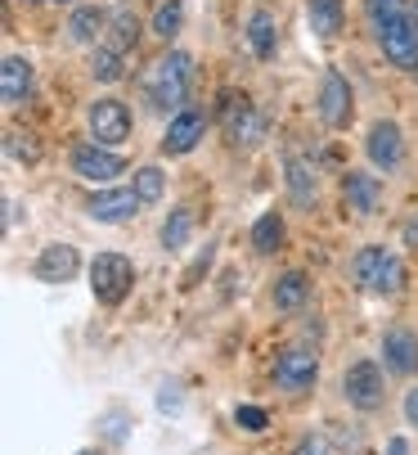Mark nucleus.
I'll return each instance as SVG.
<instances>
[{"instance_id":"4be33fe9","label":"nucleus","mask_w":418,"mask_h":455,"mask_svg":"<svg viewBox=\"0 0 418 455\" xmlns=\"http://www.w3.org/2000/svg\"><path fill=\"white\" fill-rule=\"evenodd\" d=\"M135 41H139V19H135V10H117L113 23H108V45L126 54V50H135Z\"/></svg>"},{"instance_id":"473e14b6","label":"nucleus","mask_w":418,"mask_h":455,"mask_svg":"<svg viewBox=\"0 0 418 455\" xmlns=\"http://www.w3.org/2000/svg\"><path fill=\"white\" fill-rule=\"evenodd\" d=\"M405 419L418 428V387H409V397H405Z\"/></svg>"},{"instance_id":"2f4dec72","label":"nucleus","mask_w":418,"mask_h":455,"mask_svg":"<svg viewBox=\"0 0 418 455\" xmlns=\"http://www.w3.org/2000/svg\"><path fill=\"white\" fill-rule=\"evenodd\" d=\"M293 455H328V446H324V442H319V437H302V442H297V451H293Z\"/></svg>"},{"instance_id":"ddd939ff","label":"nucleus","mask_w":418,"mask_h":455,"mask_svg":"<svg viewBox=\"0 0 418 455\" xmlns=\"http://www.w3.org/2000/svg\"><path fill=\"white\" fill-rule=\"evenodd\" d=\"M67 163H73V172H77L82 180H117V176L126 172V163H122L117 154L99 149V145H77Z\"/></svg>"},{"instance_id":"cd10ccee","label":"nucleus","mask_w":418,"mask_h":455,"mask_svg":"<svg viewBox=\"0 0 418 455\" xmlns=\"http://www.w3.org/2000/svg\"><path fill=\"white\" fill-rule=\"evenodd\" d=\"M91 73H95L99 82H117V77H122V50L99 45V50H95V59H91Z\"/></svg>"},{"instance_id":"bb28decb","label":"nucleus","mask_w":418,"mask_h":455,"mask_svg":"<svg viewBox=\"0 0 418 455\" xmlns=\"http://www.w3.org/2000/svg\"><path fill=\"white\" fill-rule=\"evenodd\" d=\"M180 28H185V0H162L158 14H154V32H158L162 41H171Z\"/></svg>"},{"instance_id":"f257e3e1","label":"nucleus","mask_w":418,"mask_h":455,"mask_svg":"<svg viewBox=\"0 0 418 455\" xmlns=\"http://www.w3.org/2000/svg\"><path fill=\"white\" fill-rule=\"evenodd\" d=\"M189 77H193V59L185 50H171L145 73V95L154 100V108H180L189 100Z\"/></svg>"},{"instance_id":"f03ea898","label":"nucleus","mask_w":418,"mask_h":455,"mask_svg":"<svg viewBox=\"0 0 418 455\" xmlns=\"http://www.w3.org/2000/svg\"><path fill=\"white\" fill-rule=\"evenodd\" d=\"M351 280H356L365 293L387 298V293H396V289L405 284V267H400V257H396V252H387L383 243H369V248H360V252H356V262H351Z\"/></svg>"},{"instance_id":"f8f14e48","label":"nucleus","mask_w":418,"mask_h":455,"mask_svg":"<svg viewBox=\"0 0 418 455\" xmlns=\"http://www.w3.org/2000/svg\"><path fill=\"white\" fill-rule=\"evenodd\" d=\"M365 154H369V163H374L378 172L400 167V163H405V140H400V126H396V122H378L374 132H369V140H365Z\"/></svg>"},{"instance_id":"aec40b11","label":"nucleus","mask_w":418,"mask_h":455,"mask_svg":"<svg viewBox=\"0 0 418 455\" xmlns=\"http://www.w3.org/2000/svg\"><path fill=\"white\" fill-rule=\"evenodd\" d=\"M248 45H252V54L265 63V59H274V45H279V36H274V14L270 10H256L252 19H248Z\"/></svg>"},{"instance_id":"5701e85b","label":"nucleus","mask_w":418,"mask_h":455,"mask_svg":"<svg viewBox=\"0 0 418 455\" xmlns=\"http://www.w3.org/2000/svg\"><path fill=\"white\" fill-rule=\"evenodd\" d=\"M252 243H256V252H274L279 243H284V217H279V212H261L256 226H252Z\"/></svg>"},{"instance_id":"412c9836","label":"nucleus","mask_w":418,"mask_h":455,"mask_svg":"<svg viewBox=\"0 0 418 455\" xmlns=\"http://www.w3.org/2000/svg\"><path fill=\"white\" fill-rule=\"evenodd\" d=\"M104 23H108V14L99 5H82V10H73V19H67V32H73V41L91 45L95 36H104Z\"/></svg>"},{"instance_id":"20e7f679","label":"nucleus","mask_w":418,"mask_h":455,"mask_svg":"<svg viewBox=\"0 0 418 455\" xmlns=\"http://www.w3.org/2000/svg\"><path fill=\"white\" fill-rule=\"evenodd\" d=\"M135 284V267H130V257L122 252H99L95 262H91V289L104 307H122L126 293Z\"/></svg>"},{"instance_id":"7c9ffc66","label":"nucleus","mask_w":418,"mask_h":455,"mask_svg":"<svg viewBox=\"0 0 418 455\" xmlns=\"http://www.w3.org/2000/svg\"><path fill=\"white\" fill-rule=\"evenodd\" d=\"M207 262H212V248H202V257H198V262L185 271V284H198V275L207 271Z\"/></svg>"},{"instance_id":"e433bc0d","label":"nucleus","mask_w":418,"mask_h":455,"mask_svg":"<svg viewBox=\"0 0 418 455\" xmlns=\"http://www.w3.org/2000/svg\"><path fill=\"white\" fill-rule=\"evenodd\" d=\"M59 5H73V0H59Z\"/></svg>"},{"instance_id":"c756f323","label":"nucleus","mask_w":418,"mask_h":455,"mask_svg":"<svg viewBox=\"0 0 418 455\" xmlns=\"http://www.w3.org/2000/svg\"><path fill=\"white\" fill-rule=\"evenodd\" d=\"M365 10H369V23H374V28H383V23L400 10V0H365Z\"/></svg>"},{"instance_id":"2eb2a0df","label":"nucleus","mask_w":418,"mask_h":455,"mask_svg":"<svg viewBox=\"0 0 418 455\" xmlns=\"http://www.w3.org/2000/svg\"><path fill=\"white\" fill-rule=\"evenodd\" d=\"M342 199H346V208H356L360 217H369V212H378V204H383V180H378L374 172H346Z\"/></svg>"},{"instance_id":"39448f33","label":"nucleus","mask_w":418,"mask_h":455,"mask_svg":"<svg viewBox=\"0 0 418 455\" xmlns=\"http://www.w3.org/2000/svg\"><path fill=\"white\" fill-rule=\"evenodd\" d=\"M315 379H319V352H315V347L293 343V347L279 352V361H274V383L284 387V393H306Z\"/></svg>"},{"instance_id":"1a4fd4ad","label":"nucleus","mask_w":418,"mask_h":455,"mask_svg":"<svg viewBox=\"0 0 418 455\" xmlns=\"http://www.w3.org/2000/svg\"><path fill=\"white\" fill-rule=\"evenodd\" d=\"M91 136H95V145H126L130 140V108L122 100H95L91 104Z\"/></svg>"},{"instance_id":"c9c22d12","label":"nucleus","mask_w":418,"mask_h":455,"mask_svg":"<svg viewBox=\"0 0 418 455\" xmlns=\"http://www.w3.org/2000/svg\"><path fill=\"white\" fill-rule=\"evenodd\" d=\"M82 455H99V451H82Z\"/></svg>"},{"instance_id":"0eeeda50","label":"nucleus","mask_w":418,"mask_h":455,"mask_svg":"<svg viewBox=\"0 0 418 455\" xmlns=\"http://www.w3.org/2000/svg\"><path fill=\"white\" fill-rule=\"evenodd\" d=\"M221 122H225V136H230L239 149H252V145L265 136V117L252 108V100H248V95H225Z\"/></svg>"},{"instance_id":"6e6552de","label":"nucleus","mask_w":418,"mask_h":455,"mask_svg":"<svg viewBox=\"0 0 418 455\" xmlns=\"http://www.w3.org/2000/svg\"><path fill=\"white\" fill-rule=\"evenodd\" d=\"M319 117L333 126V132H342V126H351V117H356L351 82H346L337 68H328V73H324V82H319Z\"/></svg>"},{"instance_id":"72a5a7b5","label":"nucleus","mask_w":418,"mask_h":455,"mask_svg":"<svg viewBox=\"0 0 418 455\" xmlns=\"http://www.w3.org/2000/svg\"><path fill=\"white\" fill-rule=\"evenodd\" d=\"M387 455H409V442H405V437H391V442H387Z\"/></svg>"},{"instance_id":"4468645a","label":"nucleus","mask_w":418,"mask_h":455,"mask_svg":"<svg viewBox=\"0 0 418 455\" xmlns=\"http://www.w3.org/2000/svg\"><path fill=\"white\" fill-rule=\"evenodd\" d=\"M77 271H82V257H77L73 243H45L41 257H36V280H45V284H63Z\"/></svg>"},{"instance_id":"9d476101","label":"nucleus","mask_w":418,"mask_h":455,"mask_svg":"<svg viewBox=\"0 0 418 455\" xmlns=\"http://www.w3.org/2000/svg\"><path fill=\"white\" fill-rule=\"evenodd\" d=\"M202 132H207V113L180 108V113L171 117V126H167V136H162V154H171V158L189 154V149L202 140Z\"/></svg>"},{"instance_id":"a211bd4d","label":"nucleus","mask_w":418,"mask_h":455,"mask_svg":"<svg viewBox=\"0 0 418 455\" xmlns=\"http://www.w3.org/2000/svg\"><path fill=\"white\" fill-rule=\"evenodd\" d=\"M306 302H311V280H306L302 271H288V275L274 280V307H279V311L293 315V311H302Z\"/></svg>"},{"instance_id":"423d86ee","label":"nucleus","mask_w":418,"mask_h":455,"mask_svg":"<svg viewBox=\"0 0 418 455\" xmlns=\"http://www.w3.org/2000/svg\"><path fill=\"white\" fill-rule=\"evenodd\" d=\"M342 393H346V402H351L356 411H378L387 402L378 361H356L351 370H346V379H342Z\"/></svg>"},{"instance_id":"f704fd0d","label":"nucleus","mask_w":418,"mask_h":455,"mask_svg":"<svg viewBox=\"0 0 418 455\" xmlns=\"http://www.w3.org/2000/svg\"><path fill=\"white\" fill-rule=\"evenodd\" d=\"M28 5H45V0H28Z\"/></svg>"},{"instance_id":"c85d7f7f","label":"nucleus","mask_w":418,"mask_h":455,"mask_svg":"<svg viewBox=\"0 0 418 455\" xmlns=\"http://www.w3.org/2000/svg\"><path fill=\"white\" fill-rule=\"evenodd\" d=\"M234 424H239L243 433H261V428L270 424V415H265L261 406H239V411H234Z\"/></svg>"},{"instance_id":"b1692460","label":"nucleus","mask_w":418,"mask_h":455,"mask_svg":"<svg viewBox=\"0 0 418 455\" xmlns=\"http://www.w3.org/2000/svg\"><path fill=\"white\" fill-rule=\"evenodd\" d=\"M284 167H288L284 176H288V189H293V199H297L302 208H311V204H315V176H311V167H306L302 158H288Z\"/></svg>"},{"instance_id":"7ed1b4c3","label":"nucleus","mask_w":418,"mask_h":455,"mask_svg":"<svg viewBox=\"0 0 418 455\" xmlns=\"http://www.w3.org/2000/svg\"><path fill=\"white\" fill-rule=\"evenodd\" d=\"M374 36H378L383 54L396 63V68H405V73H418V19H414V14L396 10V14H391L383 28H374Z\"/></svg>"},{"instance_id":"dca6fc26","label":"nucleus","mask_w":418,"mask_h":455,"mask_svg":"<svg viewBox=\"0 0 418 455\" xmlns=\"http://www.w3.org/2000/svg\"><path fill=\"white\" fill-rule=\"evenodd\" d=\"M0 95H5L10 108H19L32 95V63L23 54H10L5 63H0Z\"/></svg>"},{"instance_id":"6ab92c4d","label":"nucleus","mask_w":418,"mask_h":455,"mask_svg":"<svg viewBox=\"0 0 418 455\" xmlns=\"http://www.w3.org/2000/svg\"><path fill=\"white\" fill-rule=\"evenodd\" d=\"M306 19L319 41H333L342 32V0H306Z\"/></svg>"},{"instance_id":"393cba45","label":"nucleus","mask_w":418,"mask_h":455,"mask_svg":"<svg viewBox=\"0 0 418 455\" xmlns=\"http://www.w3.org/2000/svg\"><path fill=\"white\" fill-rule=\"evenodd\" d=\"M189 235H193V212H189V208H176V212L167 217V226H162V248L176 252V248L189 243Z\"/></svg>"},{"instance_id":"a878e982","label":"nucleus","mask_w":418,"mask_h":455,"mask_svg":"<svg viewBox=\"0 0 418 455\" xmlns=\"http://www.w3.org/2000/svg\"><path fill=\"white\" fill-rule=\"evenodd\" d=\"M130 189L139 194V204H158L162 194H167V172H158V167H139Z\"/></svg>"},{"instance_id":"9b49d317","label":"nucleus","mask_w":418,"mask_h":455,"mask_svg":"<svg viewBox=\"0 0 418 455\" xmlns=\"http://www.w3.org/2000/svg\"><path fill=\"white\" fill-rule=\"evenodd\" d=\"M139 208V194L135 189H104V194H95V199L86 204V212L95 217V221H104V226H122V221H130Z\"/></svg>"},{"instance_id":"f3484780","label":"nucleus","mask_w":418,"mask_h":455,"mask_svg":"<svg viewBox=\"0 0 418 455\" xmlns=\"http://www.w3.org/2000/svg\"><path fill=\"white\" fill-rule=\"evenodd\" d=\"M383 361H387L396 374H414V370H418V334H409V330H387V334H383Z\"/></svg>"}]
</instances>
